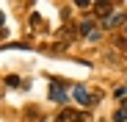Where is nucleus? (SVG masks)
<instances>
[{
	"instance_id": "1",
	"label": "nucleus",
	"mask_w": 127,
	"mask_h": 122,
	"mask_svg": "<svg viewBox=\"0 0 127 122\" xmlns=\"http://www.w3.org/2000/svg\"><path fill=\"white\" fill-rule=\"evenodd\" d=\"M80 36H83V39H99V28L94 25V19H91V17L80 22Z\"/></svg>"
},
{
	"instance_id": "2",
	"label": "nucleus",
	"mask_w": 127,
	"mask_h": 122,
	"mask_svg": "<svg viewBox=\"0 0 127 122\" xmlns=\"http://www.w3.org/2000/svg\"><path fill=\"white\" fill-rule=\"evenodd\" d=\"M55 122H89V117H86V114H77V111H72V108H64V111L55 117Z\"/></svg>"
},
{
	"instance_id": "3",
	"label": "nucleus",
	"mask_w": 127,
	"mask_h": 122,
	"mask_svg": "<svg viewBox=\"0 0 127 122\" xmlns=\"http://www.w3.org/2000/svg\"><path fill=\"white\" fill-rule=\"evenodd\" d=\"M50 100H53V103H64V100H66V89H64V83L53 80V86H50Z\"/></svg>"
},
{
	"instance_id": "4",
	"label": "nucleus",
	"mask_w": 127,
	"mask_h": 122,
	"mask_svg": "<svg viewBox=\"0 0 127 122\" xmlns=\"http://www.w3.org/2000/svg\"><path fill=\"white\" fill-rule=\"evenodd\" d=\"M91 11H94V14L102 19V22H105V19L113 14V3H94V6H91Z\"/></svg>"
},
{
	"instance_id": "5",
	"label": "nucleus",
	"mask_w": 127,
	"mask_h": 122,
	"mask_svg": "<svg viewBox=\"0 0 127 122\" xmlns=\"http://www.w3.org/2000/svg\"><path fill=\"white\" fill-rule=\"evenodd\" d=\"M72 94H75V100H77L80 106H91V103H94V97H91L86 89H83V86H75V92H72Z\"/></svg>"
},
{
	"instance_id": "6",
	"label": "nucleus",
	"mask_w": 127,
	"mask_h": 122,
	"mask_svg": "<svg viewBox=\"0 0 127 122\" xmlns=\"http://www.w3.org/2000/svg\"><path fill=\"white\" fill-rule=\"evenodd\" d=\"M122 22H124V14H111V17L102 22V28H116V25H122Z\"/></svg>"
},
{
	"instance_id": "7",
	"label": "nucleus",
	"mask_w": 127,
	"mask_h": 122,
	"mask_svg": "<svg viewBox=\"0 0 127 122\" xmlns=\"http://www.w3.org/2000/svg\"><path fill=\"white\" fill-rule=\"evenodd\" d=\"M113 122H127V108H119L113 114Z\"/></svg>"
},
{
	"instance_id": "8",
	"label": "nucleus",
	"mask_w": 127,
	"mask_h": 122,
	"mask_svg": "<svg viewBox=\"0 0 127 122\" xmlns=\"http://www.w3.org/2000/svg\"><path fill=\"white\" fill-rule=\"evenodd\" d=\"M6 83H8V86H19V78H17V75H11V78H6Z\"/></svg>"
},
{
	"instance_id": "9",
	"label": "nucleus",
	"mask_w": 127,
	"mask_h": 122,
	"mask_svg": "<svg viewBox=\"0 0 127 122\" xmlns=\"http://www.w3.org/2000/svg\"><path fill=\"white\" fill-rule=\"evenodd\" d=\"M113 94H116V97H127V86H122V89H116Z\"/></svg>"
},
{
	"instance_id": "10",
	"label": "nucleus",
	"mask_w": 127,
	"mask_h": 122,
	"mask_svg": "<svg viewBox=\"0 0 127 122\" xmlns=\"http://www.w3.org/2000/svg\"><path fill=\"white\" fill-rule=\"evenodd\" d=\"M3 19H6V17H3V11H0V28H3Z\"/></svg>"
},
{
	"instance_id": "11",
	"label": "nucleus",
	"mask_w": 127,
	"mask_h": 122,
	"mask_svg": "<svg viewBox=\"0 0 127 122\" xmlns=\"http://www.w3.org/2000/svg\"><path fill=\"white\" fill-rule=\"evenodd\" d=\"M124 31H127V25H124Z\"/></svg>"
}]
</instances>
